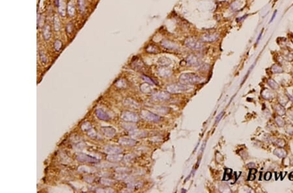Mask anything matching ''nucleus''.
Masks as SVG:
<instances>
[{"mask_svg":"<svg viewBox=\"0 0 293 193\" xmlns=\"http://www.w3.org/2000/svg\"><path fill=\"white\" fill-rule=\"evenodd\" d=\"M179 81L181 83L186 85L201 83L205 81V79L194 73H184L179 77Z\"/></svg>","mask_w":293,"mask_h":193,"instance_id":"1","label":"nucleus"},{"mask_svg":"<svg viewBox=\"0 0 293 193\" xmlns=\"http://www.w3.org/2000/svg\"><path fill=\"white\" fill-rule=\"evenodd\" d=\"M191 88H192L191 86L183 83L171 84V85H168L167 87V90L169 93L179 94L188 91L190 89H191Z\"/></svg>","mask_w":293,"mask_h":193,"instance_id":"2","label":"nucleus"},{"mask_svg":"<svg viewBox=\"0 0 293 193\" xmlns=\"http://www.w3.org/2000/svg\"><path fill=\"white\" fill-rule=\"evenodd\" d=\"M184 44L190 49H194V50H198L203 48V44L201 41L192 38V37L187 38L184 40Z\"/></svg>","mask_w":293,"mask_h":193,"instance_id":"3","label":"nucleus"},{"mask_svg":"<svg viewBox=\"0 0 293 193\" xmlns=\"http://www.w3.org/2000/svg\"><path fill=\"white\" fill-rule=\"evenodd\" d=\"M141 116L142 118L147 121L149 122H158L160 120V116L154 114L153 113L147 110H142L141 111Z\"/></svg>","mask_w":293,"mask_h":193,"instance_id":"4","label":"nucleus"},{"mask_svg":"<svg viewBox=\"0 0 293 193\" xmlns=\"http://www.w3.org/2000/svg\"><path fill=\"white\" fill-rule=\"evenodd\" d=\"M123 120L129 122H136L139 120V116L136 113L130 111H124L121 114Z\"/></svg>","mask_w":293,"mask_h":193,"instance_id":"5","label":"nucleus"},{"mask_svg":"<svg viewBox=\"0 0 293 193\" xmlns=\"http://www.w3.org/2000/svg\"><path fill=\"white\" fill-rule=\"evenodd\" d=\"M76 159L78 161L81 162H99V160L97 159V158H93V157L90 156V155H87V154H80L78 155H77L76 156Z\"/></svg>","mask_w":293,"mask_h":193,"instance_id":"6","label":"nucleus"},{"mask_svg":"<svg viewBox=\"0 0 293 193\" xmlns=\"http://www.w3.org/2000/svg\"><path fill=\"white\" fill-rule=\"evenodd\" d=\"M169 93V92L165 91H159L152 94V98L158 101H166L170 98V94Z\"/></svg>","mask_w":293,"mask_h":193,"instance_id":"7","label":"nucleus"},{"mask_svg":"<svg viewBox=\"0 0 293 193\" xmlns=\"http://www.w3.org/2000/svg\"><path fill=\"white\" fill-rule=\"evenodd\" d=\"M219 38V34L217 33H205L201 37L202 42H212L217 40Z\"/></svg>","mask_w":293,"mask_h":193,"instance_id":"8","label":"nucleus"},{"mask_svg":"<svg viewBox=\"0 0 293 193\" xmlns=\"http://www.w3.org/2000/svg\"><path fill=\"white\" fill-rule=\"evenodd\" d=\"M123 150L118 146H108L104 148V151L109 155L112 154H119L122 152Z\"/></svg>","mask_w":293,"mask_h":193,"instance_id":"9","label":"nucleus"},{"mask_svg":"<svg viewBox=\"0 0 293 193\" xmlns=\"http://www.w3.org/2000/svg\"><path fill=\"white\" fill-rule=\"evenodd\" d=\"M119 142L122 145L129 146H133L136 144L135 140L128 137H121L119 139Z\"/></svg>","mask_w":293,"mask_h":193,"instance_id":"10","label":"nucleus"},{"mask_svg":"<svg viewBox=\"0 0 293 193\" xmlns=\"http://www.w3.org/2000/svg\"><path fill=\"white\" fill-rule=\"evenodd\" d=\"M101 130L104 135L108 137H112L116 133V130L112 127H102L101 128Z\"/></svg>","mask_w":293,"mask_h":193,"instance_id":"11","label":"nucleus"},{"mask_svg":"<svg viewBox=\"0 0 293 193\" xmlns=\"http://www.w3.org/2000/svg\"><path fill=\"white\" fill-rule=\"evenodd\" d=\"M186 62L188 64L192 66H198L201 64L200 60L197 56L194 55H190L186 59Z\"/></svg>","mask_w":293,"mask_h":193,"instance_id":"12","label":"nucleus"},{"mask_svg":"<svg viewBox=\"0 0 293 193\" xmlns=\"http://www.w3.org/2000/svg\"><path fill=\"white\" fill-rule=\"evenodd\" d=\"M147 133L145 131L138 130V129H134L130 132V135L134 138H143L146 136Z\"/></svg>","mask_w":293,"mask_h":193,"instance_id":"13","label":"nucleus"},{"mask_svg":"<svg viewBox=\"0 0 293 193\" xmlns=\"http://www.w3.org/2000/svg\"><path fill=\"white\" fill-rule=\"evenodd\" d=\"M158 74L162 77H169L172 74V71L166 67H162L158 68Z\"/></svg>","mask_w":293,"mask_h":193,"instance_id":"14","label":"nucleus"},{"mask_svg":"<svg viewBox=\"0 0 293 193\" xmlns=\"http://www.w3.org/2000/svg\"><path fill=\"white\" fill-rule=\"evenodd\" d=\"M96 116L102 120H108L109 119V116L106 113H105L103 110L100 109H97L95 111Z\"/></svg>","mask_w":293,"mask_h":193,"instance_id":"15","label":"nucleus"},{"mask_svg":"<svg viewBox=\"0 0 293 193\" xmlns=\"http://www.w3.org/2000/svg\"><path fill=\"white\" fill-rule=\"evenodd\" d=\"M162 45L164 48L169 49H176L178 48V46H177V45L176 44L173 43V42L168 40H162Z\"/></svg>","mask_w":293,"mask_h":193,"instance_id":"16","label":"nucleus"},{"mask_svg":"<svg viewBox=\"0 0 293 193\" xmlns=\"http://www.w3.org/2000/svg\"><path fill=\"white\" fill-rule=\"evenodd\" d=\"M261 95L263 98H265V100H271L274 97L273 93L272 92L271 90L269 89H265L261 92Z\"/></svg>","mask_w":293,"mask_h":193,"instance_id":"17","label":"nucleus"},{"mask_svg":"<svg viewBox=\"0 0 293 193\" xmlns=\"http://www.w3.org/2000/svg\"><path fill=\"white\" fill-rule=\"evenodd\" d=\"M158 63L160 65L162 66V67H167L171 64V60H170V59L166 57H162L159 58V59L158 60Z\"/></svg>","mask_w":293,"mask_h":193,"instance_id":"18","label":"nucleus"},{"mask_svg":"<svg viewBox=\"0 0 293 193\" xmlns=\"http://www.w3.org/2000/svg\"><path fill=\"white\" fill-rule=\"evenodd\" d=\"M124 104L126 106L132 107V108H139L140 107V105L138 103L130 98L125 99L124 101Z\"/></svg>","mask_w":293,"mask_h":193,"instance_id":"19","label":"nucleus"},{"mask_svg":"<svg viewBox=\"0 0 293 193\" xmlns=\"http://www.w3.org/2000/svg\"><path fill=\"white\" fill-rule=\"evenodd\" d=\"M106 159L110 162H119L123 159V156L119 154H112L108 155Z\"/></svg>","mask_w":293,"mask_h":193,"instance_id":"20","label":"nucleus"},{"mask_svg":"<svg viewBox=\"0 0 293 193\" xmlns=\"http://www.w3.org/2000/svg\"><path fill=\"white\" fill-rule=\"evenodd\" d=\"M273 154L280 158H285L287 156V152L283 148H277L273 151Z\"/></svg>","mask_w":293,"mask_h":193,"instance_id":"21","label":"nucleus"},{"mask_svg":"<svg viewBox=\"0 0 293 193\" xmlns=\"http://www.w3.org/2000/svg\"><path fill=\"white\" fill-rule=\"evenodd\" d=\"M146 51L148 53H156L159 52V49L155 45L150 44L147 46Z\"/></svg>","mask_w":293,"mask_h":193,"instance_id":"22","label":"nucleus"},{"mask_svg":"<svg viewBox=\"0 0 293 193\" xmlns=\"http://www.w3.org/2000/svg\"><path fill=\"white\" fill-rule=\"evenodd\" d=\"M275 109H276V113L279 114L280 116H283L284 114H285V109H284V107H283L281 105L277 104L275 106Z\"/></svg>","mask_w":293,"mask_h":193,"instance_id":"23","label":"nucleus"},{"mask_svg":"<svg viewBox=\"0 0 293 193\" xmlns=\"http://www.w3.org/2000/svg\"><path fill=\"white\" fill-rule=\"evenodd\" d=\"M271 70L273 74H281L283 72V68L278 64H273L272 65Z\"/></svg>","mask_w":293,"mask_h":193,"instance_id":"24","label":"nucleus"},{"mask_svg":"<svg viewBox=\"0 0 293 193\" xmlns=\"http://www.w3.org/2000/svg\"><path fill=\"white\" fill-rule=\"evenodd\" d=\"M289 101V98L285 95H280L279 96V102L282 106H285Z\"/></svg>","mask_w":293,"mask_h":193,"instance_id":"25","label":"nucleus"},{"mask_svg":"<svg viewBox=\"0 0 293 193\" xmlns=\"http://www.w3.org/2000/svg\"><path fill=\"white\" fill-rule=\"evenodd\" d=\"M232 175V170L230 169H227L225 170L224 176H223V181H228L231 178Z\"/></svg>","mask_w":293,"mask_h":193,"instance_id":"26","label":"nucleus"},{"mask_svg":"<svg viewBox=\"0 0 293 193\" xmlns=\"http://www.w3.org/2000/svg\"><path fill=\"white\" fill-rule=\"evenodd\" d=\"M275 122H276V124L278 125L279 127H283L285 125V122L284 119H283L282 118H281V116H277L275 118Z\"/></svg>","mask_w":293,"mask_h":193,"instance_id":"27","label":"nucleus"},{"mask_svg":"<svg viewBox=\"0 0 293 193\" xmlns=\"http://www.w3.org/2000/svg\"><path fill=\"white\" fill-rule=\"evenodd\" d=\"M268 84L269 86H270L272 89H274V90H276V89H278L279 87L278 84L276 82L275 80L272 79H269L268 80Z\"/></svg>","mask_w":293,"mask_h":193,"instance_id":"28","label":"nucleus"},{"mask_svg":"<svg viewBox=\"0 0 293 193\" xmlns=\"http://www.w3.org/2000/svg\"><path fill=\"white\" fill-rule=\"evenodd\" d=\"M141 90L144 93H149L151 92V89L148 83H145L141 85Z\"/></svg>","mask_w":293,"mask_h":193,"instance_id":"29","label":"nucleus"},{"mask_svg":"<svg viewBox=\"0 0 293 193\" xmlns=\"http://www.w3.org/2000/svg\"><path fill=\"white\" fill-rule=\"evenodd\" d=\"M256 173H257L256 169H253V168L251 169L250 170H249V176H248V180H249V181H252V180H255V174H256Z\"/></svg>","mask_w":293,"mask_h":193,"instance_id":"30","label":"nucleus"},{"mask_svg":"<svg viewBox=\"0 0 293 193\" xmlns=\"http://www.w3.org/2000/svg\"><path fill=\"white\" fill-rule=\"evenodd\" d=\"M123 127L124 128V129H126V130H128V131H132V130H134V129H136V126L134 124H129V123H124L123 124Z\"/></svg>","mask_w":293,"mask_h":193,"instance_id":"31","label":"nucleus"},{"mask_svg":"<svg viewBox=\"0 0 293 193\" xmlns=\"http://www.w3.org/2000/svg\"><path fill=\"white\" fill-rule=\"evenodd\" d=\"M78 171L80 172H94V170L91 168L88 167V166H82L78 168Z\"/></svg>","mask_w":293,"mask_h":193,"instance_id":"32","label":"nucleus"},{"mask_svg":"<svg viewBox=\"0 0 293 193\" xmlns=\"http://www.w3.org/2000/svg\"><path fill=\"white\" fill-rule=\"evenodd\" d=\"M275 143H276V144H277L279 147H280V148H283V147L285 146V141L283 139H276V140H275Z\"/></svg>","mask_w":293,"mask_h":193,"instance_id":"33","label":"nucleus"},{"mask_svg":"<svg viewBox=\"0 0 293 193\" xmlns=\"http://www.w3.org/2000/svg\"><path fill=\"white\" fill-rule=\"evenodd\" d=\"M81 129L84 131H89L90 129H91V124L89 122H85L81 125Z\"/></svg>","mask_w":293,"mask_h":193,"instance_id":"34","label":"nucleus"},{"mask_svg":"<svg viewBox=\"0 0 293 193\" xmlns=\"http://www.w3.org/2000/svg\"><path fill=\"white\" fill-rule=\"evenodd\" d=\"M286 132H287L288 134L291 135H293V125L292 124H289L287 125V127H286Z\"/></svg>","mask_w":293,"mask_h":193,"instance_id":"35","label":"nucleus"},{"mask_svg":"<svg viewBox=\"0 0 293 193\" xmlns=\"http://www.w3.org/2000/svg\"><path fill=\"white\" fill-rule=\"evenodd\" d=\"M287 117L291 120H293V109H289L287 112Z\"/></svg>","mask_w":293,"mask_h":193,"instance_id":"36","label":"nucleus"},{"mask_svg":"<svg viewBox=\"0 0 293 193\" xmlns=\"http://www.w3.org/2000/svg\"><path fill=\"white\" fill-rule=\"evenodd\" d=\"M143 79L146 81L147 83L150 84V85H154V84H155L154 81H152V80L150 78L146 76V75H143Z\"/></svg>","mask_w":293,"mask_h":193,"instance_id":"37","label":"nucleus"},{"mask_svg":"<svg viewBox=\"0 0 293 193\" xmlns=\"http://www.w3.org/2000/svg\"><path fill=\"white\" fill-rule=\"evenodd\" d=\"M101 182H102V183L106 185H111L113 183V181H112L110 180H108V179H102L101 180Z\"/></svg>","mask_w":293,"mask_h":193,"instance_id":"38","label":"nucleus"},{"mask_svg":"<svg viewBox=\"0 0 293 193\" xmlns=\"http://www.w3.org/2000/svg\"><path fill=\"white\" fill-rule=\"evenodd\" d=\"M54 46H55V49H56L57 51H59V49H60L61 47V43L60 41L57 40L56 42H55Z\"/></svg>","mask_w":293,"mask_h":193,"instance_id":"39","label":"nucleus"},{"mask_svg":"<svg viewBox=\"0 0 293 193\" xmlns=\"http://www.w3.org/2000/svg\"><path fill=\"white\" fill-rule=\"evenodd\" d=\"M272 177V173L270 172H267L265 175V180L266 181H268L271 179Z\"/></svg>","mask_w":293,"mask_h":193,"instance_id":"40","label":"nucleus"},{"mask_svg":"<svg viewBox=\"0 0 293 193\" xmlns=\"http://www.w3.org/2000/svg\"><path fill=\"white\" fill-rule=\"evenodd\" d=\"M87 133H88L89 136H96V132L94 131V129H90L88 131V132H87Z\"/></svg>","mask_w":293,"mask_h":193,"instance_id":"41","label":"nucleus"},{"mask_svg":"<svg viewBox=\"0 0 293 193\" xmlns=\"http://www.w3.org/2000/svg\"><path fill=\"white\" fill-rule=\"evenodd\" d=\"M277 10H276L274 12H273V14H272L271 18H270V22H269V23H271L273 21V20H274V18H276V14H277Z\"/></svg>","mask_w":293,"mask_h":193,"instance_id":"42","label":"nucleus"},{"mask_svg":"<svg viewBox=\"0 0 293 193\" xmlns=\"http://www.w3.org/2000/svg\"><path fill=\"white\" fill-rule=\"evenodd\" d=\"M262 33H263V31H262L260 33H259V36H258L257 38V40H256V44H258V42H259V40H261V37H262Z\"/></svg>","mask_w":293,"mask_h":193,"instance_id":"43","label":"nucleus"},{"mask_svg":"<svg viewBox=\"0 0 293 193\" xmlns=\"http://www.w3.org/2000/svg\"><path fill=\"white\" fill-rule=\"evenodd\" d=\"M289 180H291V181H293V172H291V173H290V174L289 175Z\"/></svg>","mask_w":293,"mask_h":193,"instance_id":"44","label":"nucleus"},{"mask_svg":"<svg viewBox=\"0 0 293 193\" xmlns=\"http://www.w3.org/2000/svg\"><path fill=\"white\" fill-rule=\"evenodd\" d=\"M222 115H223V114H222H222H221V115H219V116H218V118H216V122H218V121L220 120V119L221 118V117L222 116Z\"/></svg>","mask_w":293,"mask_h":193,"instance_id":"45","label":"nucleus"},{"mask_svg":"<svg viewBox=\"0 0 293 193\" xmlns=\"http://www.w3.org/2000/svg\"><path fill=\"white\" fill-rule=\"evenodd\" d=\"M292 44H293V40H292Z\"/></svg>","mask_w":293,"mask_h":193,"instance_id":"46","label":"nucleus"},{"mask_svg":"<svg viewBox=\"0 0 293 193\" xmlns=\"http://www.w3.org/2000/svg\"><path fill=\"white\" fill-rule=\"evenodd\" d=\"M292 76H293V75H292Z\"/></svg>","mask_w":293,"mask_h":193,"instance_id":"47","label":"nucleus"}]
</instances>
